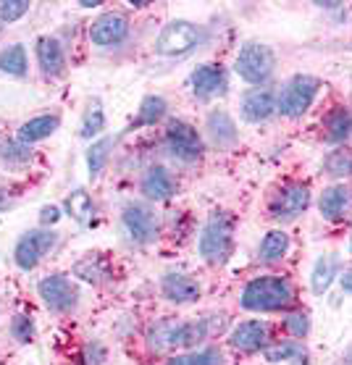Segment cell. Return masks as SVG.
<instances>
[{"label": "cell", "mask_w": 352, "mask_h": 365, "mask_svg": "<svg viewBox=\"0 0 352 365\" xmlns=\"http://www.w3.org/2000/svg\"><path fill=\"white\" fill-rule=\"evenodd\" d=\"M11 334H14V339L21 341V344H29L34 339V324L29 316H14L11 321Z\"/></svg>", "instance_id": "e575fe53"}, {"label": "cell", "mask_w": 352, "mask_h": 365, "mask_svg": "<svg viewBox=\"0 0 352 365\" xmlns=\"http://www.w3.org/2000/svg\"><path fill=\"white\" fill-rule=\"evenodd\" d=\"M56 234L48 232V229H32V232H26L21 240L16 242V250H14V260H16V266L21 271H32L37 268L42 257L48 255L53 247H56Z\"/></svg>", "instance_id": "52a82bcc"}, {"label": "cell", "mask_w": 352, "mask_h": 365, "mask_svg": "<svg viewBox=\"0 0 352 365\" xmlns=\"http://www.w3.org/2000/svg\"><path fill=\"white\" fill-rule=\"evenodd\" d=\"M14 202H16L14 192H11V190H0V213H3V210H9Z\"/></svg>", "instance_id": "f35d334b"}, {"label": "cell", "mask_w": 352, "mask_h": 365, "mask_svg": "<svg viewBox=\"0 0 352 365\" xmlns=\"http://www.w3.org/2000/svg\"><path fill=\"white\" fill-rule=\"evenodd\" d=\"M37 61H40V68L45 71V76H61L66 71V56H63V48L61 42L51 34H45L37 40Z\"/></svg>", "instance_id": "ac0fdd59"}, {"label": "cell", "mask_w": 352, "mask_h": 365, "mask_svg": "<svg viewBox=\"0 0 352 365\" xmlns=\"http://www.w3.org/2000/svg\"><path fill=\"white\" fill-rule=\"evenodd\" d=\"M286 250H289V237L284 232H269L260 242L258 252L263 263H276L286 255Z\"/></svg>", "instance_id": "d4e9b609"}, {"label": "cell", "mask_w": 352, "mask_h": 365, "mask_svg": "<svg viewBox=\"0 0 352 365\" xmlns=\"http://www.w3.org/2000/svg\"><path fill=\"white\" fill-rule=\"evenodd\" d=\"M286 326H289V331L294 336H305V334L311 331V324H308V316L305 313H292V316L286 318Z\"/></svg>", "instance_id": "8d00e7d4"}, {"label": "cell", "mask_w": 352, "mask_h": 365, "mask_svg": "<svg viewBox=\"0 0 352 365\" xmlns=\"http://www.w3.org/2000/svg\"><path fill=\"white\" fill-rule=\"evenodd\" d=\"M166 113V100L158 98V95H150V98L143 100V106H140V118H137V124H155L160 121Z\"/></svg>", "instance_id": "1f68e13d"}, {"label": "cell", "mask_w": 352, "mask_h": 365, "mask_svg": "<svg viewBox=\"0 0 352 365\" xmlns=\"http://www.w3.org/2000/svg\"><path fill=\"white\" fill-rule=\"evenodd\" d=\"M208 134L218 148H229L237 142V126L227 110H213L208 116Z\"/></svg>", "instance_id": "603a6c76"}, {"label": "cell", "mask_w": 352, "mask_h": 365, "mask_svg": "<svg viewBox=\"0 0 352 365\" xmlns=\"http://www.w3.org/2000/svg\"><path fill=\"white\" fill-rule=\"evenodd\" d=\"M166 145L174 158L192 163L202 155V137L187 121H171L166 129Z\"/></svg>", "instance_id": "9c48e42d"}, {"label": "cell", "mask_w": 352, "mask_h": 365, "mask_svg": "<svg viewBox=\"0 0 352 365\" xmlns=\"http://www.w3.org/2000/svg\"><path fill=\"white\" fill-rule=\"evenodd\" d=\"M0 155L11 166H24V163H29V150H26L24 142H6L0 148Z\"/></svg>", "instance_id": "836d02e7"}, {"label": "cell", "mask_w": 352, "mask_h": 365, "mask_svg": "<svg viewBox=\"0 0 352 365\" xmlns=\"http://www.w3.org/2000/svg\"><path fill=\"white\" fill-rule=\"evenodd\" d=\"M352 134V110L350 108H334L328 110L323 118V137L331 145H339Z\"/></svg>", "instance_id": "ffe728a7"}, {"label": "cell", "mask_w": 352, "mask_h": 365, "mask_svg": "<svg viewBox=\"0 0 352 365\" xmlns=\"http://www.w3.org/2000/svg\"><path fill=\"white\" fill-rule=\"evenodd\" d=\"M113 148V140L105 137V140H98L93 142V148L87 153V166H90V174L98 176L103 171V166L108 163V150Z\"/></svg>", "instance_id": "4dcf8cb0"}, {"label": "cell", "mask_w": 352, "mask_h": 365, "mask_svg": "<svg viewBox=\"0 0 352 365\" xmlns=\"http://www.w3.org/2000/svg\"><path fill=\"white\" fill-rule=\"evenodd\" d=\"M336 271H339V257L336 255L321 257L311 274V289L316 292V294H323V292L331 287V282H334Z\"/></svg>", "instance_id": "cb8c5ba5"}, {"label": "cell", "mask_w": 352, "mask_h": 365, "mask_svg": "<svg viewBox=\"0 0 352 365\" xmlns=\"http://www.w3.org/2000/svg\"><path fill=\"white\" fill-rule=\"evenodd\" d=\"M42 302L51 307L53 313H68L79 302V287L66 274H51L37 284Z\"/></svg>", "instance_id": "5b68a950"}, {"label": "cell", "mask_w": 352, "mask_h": 365, "mask_svg": "<svg viewBox=\"0 0 352 365\" xmlns=\"http://www.w3.org/2000/svg\"><path fill=\"white\" fill-rule=\"evenodd\" d=\"M274 108H276V98H274V92H269V90L244 92V98H242V118L244 121H250V124H260V121L271 118Z\"/></svg>", "instance_id": "2e32d148"}, {"label": "cell", "mask_w": 352, "mask_h": 365, "mask_svg": "<svg viewBox=\"0 0 352 365\" xmlns=\"http://www.w3.org/2000/svg\"><path fill=\"white\" fill-rule=\"evenodd\" d=\"M66 210L71 213V218H76L82 226H87L93 221V197L87 195V190H74L66 197Z\"/></svg>", "instance_id": "484cf974"}, {"label": "cell", "mask_w": 352, "mask_h": 365, "mask_svg": "<svg viewBox=\"0 0 352 365\" xmlns=\"http://www.w3.org/2000/svg\"><path fill=\"white\" fill-rule=\"evenodd\" d=\"M121 221H124L126 234L132 237V242L137 245H150L158 237V218L150 207L143 205V202H132V205L124 207L121 213Z\"/></svg>", "instance_id": "30bf717a"}, {"label": "cell", "mask_w": 352, "mask_h": 365, "mask_svg": "<svg viewBox=\"0 0 352 365\" xmlns=\"http://www.w3.org/2000/svg\"><path fill=\"white\" fill-rule=\"evenodd\" d=\"M350 247H352V242H350Z\"/></svg>", "instance_id": "b9f144b4"}, {"label": "cell", "mask_w": 352, "mask_h": 365, "mask_svg": "<svg viewBox=\"0 0 352 365\" xmlns=\"http://www.w3.org/2000/svg\"><path fill=\"white\" fill-rule=\"evenodd\" d=\"M316 92H319V79H313V76H308V74L292 76V79L284 84L281 95H279V110L289 118L302 116L305 110L311 108Z\"/></svg>", "instance_id": "277c9868"}, {"label": "cell", "mask_w": 352, "mask_h": 365, "mask_svg": "<svg viewBox=\"0 0 352 365\" xmlns=\"http://www.w3.org/2000/svg\"><path fill=\"white\" fill-rule=\"evenodd\" d=\"M103 126H105V116H103L100 100H93V103H90V108H87V113H84V118H82L79 137L93 140V137H98V134L103 132Z\"/></svg>", "instance_id": "f1b7e54d"}, {"label": "cell", "mask_w": 352, "mask_h": 365, "mask_svg": "<svg viewBox=\"0 0 352 365\" xmlns=\"http://www.w3.org/2000/svg\"><path fill=\"white\" fill-rule=\"evenodd\" d=\"M269 324L263 321H244L232 331L229 336V344L239 352H258V349H266L269 344Z\"/></svg>", "instance_id": "4fadbf2b"}, {"label": "cell", "mask_w": 352, "mask_h": 365, "mask_svg": "<svg viewBox=\"0 0 352 365\" xmlns=\"http://www.w3.org/2000/svg\"><path fill=\"white\" fill-rule=\"evenodd\" d=\"M61 221V207L58 205H45L40 210V224L42 226H53Z\"/></svg>", "instance_id": "74e56055"}, {"label": "cell", "mask_w": 352, "mask_h": 365, "mask_svg": "<svg viewBox=\"0 0 352 365\" xmlns=\"http://www.w3.org/2000/svg\"><path fill=\"white\" fill-rule=\"evenodd\" d=\"M197 40H200V29L192 21L179 19V21H171L160 29L158 40H155V53H160V56H185L197 45Z\"/></svg>", "instance_id": "8992f818"}, {"label": "cell", "mask_w": 352, "mask_h": 365, "mask_svg": "<svg viewBox=\"0 0 352 365\" xmlns=\"http://www.w3.org/2000/svg\"><path fill=\"white\" fill-rule=\"evenodd\" d=\"M74 276L87 284H105L110 279V260L100 255H87L74 266Z\"/></svg>", "instance_id": "7402d4cb"}, {"label": "cell", "mask_w": 352, "mask_h": 365, "mask_svg": "<svg viewBox=\"0 0 352 365\" xmlns=\"http://www.w3.org/2000/svg\"><path fill=\"white\" fill-rule=\"evenodd\" d=\"M224 352L218 347H205L200 352H190V355H176L168 360V365H224Z\"/></svg>", "instance_id": "83f0119b"}, {"label": "cell", "mask_w": 352, "mask_h": 365, "mask_svg": "<svg viewBox=\"0 0 352 365\" xmlns=\"http://www.w3.org/2000/svg\"><path fill=\"white\" fill-rule=\"evenodd\" d=\"M61 118L56 113H45V116H34L29 118L26 124H21L19 129V142H24V145H32V142H40L45 137H51L56 129H58Z\"/></svg>", "instance_id": "44dd1931"}, {"label": "cell", "mask_w": 352, "mask_h": 365, "mask_svg": "<svg viewBox=\"0 0 352 365\" xmlns=\"http://www.w3.org/2000/svg\"><path fill=\"white\" fill-rule=\"evenodd\" d=\"M263 352H266V360H271V363H279V360H292V357H302V344H292V341H279V344H271V347H266Z\"/></svg>", "instance_id": "d6a6232c"}, {"label": "cell", "mask_w": 352, "mask_h": 365, "mask_svg": "<svg viewBox=\"0 0 352 365\" xmlns=\"http://www.w3.org/2000/svg\"><path fill=\"white\" fill-rule=\"evenodd\" d=\"M160 292L171 302H182L185 305V302H195V299L200 297V284L185 274H168L160 282Z\"/></svg>", "instance_id": "d6986e66"}, {"label": "cell", "mask_w": 352, "mask_h": 365, "mask_svg": "<svg viewBox=\"0 0 352 365\" xmlns=\"http://www.w3.org/2000/svg\"><path fill=\"white\" fill-rule=\"evenodd\" d=\"M308 205H311V192H308L305 184H284V187L271 197L269 210L276 221H292V218L300 216Z\"/></svg>", "instance_id": "8fae6325"}, {"label": "cell", "mask_w": 352, "mask_h": 365, "mask_svg": "<svg viewBox=\"0 0 352 365\" xmlns=\"http://www.w3.org/2000/svg\"><path fill=\"white\" fill-rule=\"evenodd\" d=\"M98 6H100V0H93V3H87V0H84L82 3V9H98Z\"/></svg>", "instance_id": "60d3db41"}, {"label": "cell", "mask_w": 352, "mask_h": 365, "mask_svg": "<svg viewBox=\"0 0 352 365\" xmlns=\"http://www.w3.org/2000/svg\"><path fill=\"white\" fill-rule=\"evenodd\" d=\"M143 195L150 200H168L176 195V179L163 166H150L143 176Z\"/></svg>", "instance_id": "e0dca14e"}, {"label": "cell", "mask_w": 352, "mask_h": 365, "mask_svg": "<svg viewBox=\"0 0 352 365\" xmlns=\"http://www.w3.org/2000/svg\"><path fill=\"white\" fill-rule=\"evenodd\" d=\"M29 11V3L26 0H6V3H0V19L3 21H16L21 19Z\"/></svg>", "instance_id": "d590c367"}, {"label": "cell", "mask_w": 352, "mask_h": 365, "mask_svg": "<svg viewBox=\"0 0 352 365\" xmlns=\"http://www.w3.org/2000/svg\"><path fill=\"white\" fill-rule=\"evenodd\" d=\"M342 287H344V292H352V268H350V271H344Z\"/></svg>", "instance_id": "ab89813d"}, {"label": "cell", "mask_w": 352, "mask_h": 365, "mask_svg": "<svg viewBox=\"0 0 352 365\" xmlns=\"http://www.w3.org/2000/svg\"><path fill=\"white\" fill-rule=\"evenodd\" d=\"M294 302L292 284L281 276H258L244 287L239 305L244 310L255 313H271V310H284Z\"/></svg>", "instance_id": "6da1fadb"}, {"label": "cell", "mask_w": 352, "mask_h": 365, "mask_svg": "<svg viewBox=\"0 0 352 365\" xmlns=\"http://www.w3.org/2000/svg\"><path fill=\"white\" fill-rule=\"evenodd\" d=\"M350 207H352V192L344 184H334V187H326V190L321 192L319 210L326 221H342Z\"/></svg>", "instance_id": "9a60e30c"}, {"label": "cell", "mask_w": 352, "mask_h": 365, "mask_svg": "<svg viewBox=\"0 0 352 365\" xmlns=\"http://www.w3.org/2000/svg\"><path fill=\"white\" fill-rule=\"evenodd\" d=\"M232 250H234V221L227 213L210 216V221L200 234L202 260H208L210 266H221L229 260Z\"/></svg>", "instance_id": "7a4b0ae2"}, {"label": "cell", "mask_w": 352, "mask_h": 365, "mask_svg": "<svg viewBox=\"0 0 352 365\" xmlns=\"http://www.w3.org/2000/svg\"><path fill=\"white\" fill-rule=\"evenodd\" d=\"M192 90L195 98L208 100L213 95H224L227 90V71L218 63H205L192 74Z\"/></svg>", "instance_id": "5bb4252c"}, {"label": "cell", "mask_w": 352, "mask_h": 365, "mask_svg": "<svg viewBox=\"0 0 352 365\" xmlns=\"http://www.w3.org/2000/svg\"><path fill=\"white\" fill-rule=\"evenodd\" d=\"M0 71L11 76H24L26 74V50L24 45H11L0 53Z\"/></svg>", "instance_id": "4316f807"}, {"label": "cell", "mask_w": 352, "mask_h": 365, "mask_svg": "<svg viewBox=\"0 0 352 365\" xmlns=\"http://www.w3.org/2000/svg\"><path fill=\"white\" fill-rule=\"evenodd\" d=\"M328 176L334 179H344V176H352V153L350 150H334L331 155L323 163Z\"/></svg>", "instance_id": "f546056e"}, {"label": "cell", "mask_w": 352, "mask_h": 365, "mask_svg": "<svg viewBox=\"0 0 352 365\" xmlns=\"http://www.w3.org/2000/svg\"><path fill=\"white\" fill-rule=\"evenodd\" d=\"M208 334H210L208 321L200 318V321H187V324H179V326H158L155 329V341H158V347L190 349L202 344V341L208 339Z\"/></svg>", "instance_id": "ba28073f"}, {"label": "cell", "mask_w": 352, "mask_h": 365, "mask_svg": "<svg viewBox=\"0 0 352 365\" xmlns=\"http://www.w3.org/2000/svg\"><path fill=\"white\" fill-rule=\"evenodd\" d=\"M129 34V21H126L121 14H103L100 19H95L93 26H90V40L95 45H118V42L126 40Z\"/></svg>", "instance_id": "7c38bea8"}, {"label": "cell", "mask_w": 352, "mask_h": 365, "mask_svg": "<svg viewBox=\"0 0 352 365\" xmlns=\"http://www.w3.org/2000/svg\"><path fill=\"white\" fill-rule=\"evenodd\" d=\"M274 66H276L274 50H271L269 45H260V42H244L234 63L237 74L250 84L266 82V79L274 74Z\"/></svg>", "instance_id": "3957f363"}]
</instances>
